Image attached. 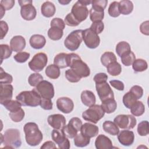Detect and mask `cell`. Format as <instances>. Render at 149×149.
I'll return each instance as SVG.
<instances>
[{"label": "cell", "instance_id": "1", "mask_svg": "<svg viewBox=\"0 0 149 149\" xmlns=\"http://www.w3.org/2000/svg\"><path fill=\"white\" fill-rule=\"evenodd\" d=\"M26 143L30 146H36L40 144L43 139L42 132L37 124L34 122H28L23 127Z\"/></svg>", "mask_w": 149, "mask_h": 149}, {"label": "cell", "instance_id": "2", "mask_svg": "<svg viewBox=\"0 0 149 149\" xmlns=\"http://www.w3.org/2000/svg\"><path fill=\"white\" fill-rule=\"evenodd\" d=\"M68 65L69 67L81 78L87 77L90 74L89 67L77 54H68Z\"/></svg>", "mask_w": 149, "mask_h": 149}, {"label": "cell", "instance_id": "3", "mask_svg": "<svg viewBox=\"0 0 149 149\" xmlns=\"http://www.w3.org/2000/svg\"><path fill=\"white\" fill-rule=\"evenodd\" d=\"M16 99L23 106L35 107L40 104L41 97L34 90L31 91H23L20 92Z\"/></svg>", "mask_w": 149, "mask_h": 149}, {"label": "cell", "instance_id": "4", "mask_svg": "<svg viewBox=\"0 0 149 149\" xmlns=\"http://www.w3.org/2000/svg\"><path fill=\"white\" fill-rule=\"evenodd\" d=\"M5 148H16L21 146L20 131L17 129H8L3 135V142Z\"/></svg>", "mask_w": 149, "mask_h": 149}, {"label": "cell", "instance_id": "5", "mask_svg": "<svg viewBox=\"0 0 149 149\" xmlns=\"http://www.w3.org/2000/svg\"><path fill=\"white\" fill-rule=\"evenodd\" d=\"M104 114L105 112L100 105L94 104L82 113V118L85 120L97 123L104 117Z\"/></svg>", "mask_w": 149, "mask_h": 149}, {"label": "cell", "instance_id": "6", "mask_svg": "<svg viewBox=\"0 0 149 149\" xmlns=\"http://www.w3.org/2000/svg\"><path fill=\"white\" fill-rule=\"evenodd\" d=\"M82 33L83 30H76L70 33L64 41L65 47L71 51L77 50L83 40Z\"/></svg>", "mask_w": 149, "mask_h": 149}, {"label": "cell", "instance_id": "7", "mask_svg": "<svg viewBox=\"0 0 149 149\" xmlns=\"http://www.w3.org/2000/svg\"><path fill=\"white\" fill-rule=\"evenodd\" d=\"M21 9L20 15L22 17L26 20H32L34 19L37 15V11L35 7L32 4L31 0L18 1Z\"/></svg>", "mask_w": 149, "mask_h": 149}, {"label": "cell", "instance_id": "8", "mask_svg": "<svg viewBox=\"0 0 149 149\" xmlns=\"http://www.w3.org/2000/svg\"><path fill=\"white\" fill-rule=\"evenodd\" d=\"M48 62L47 55L44 52H39L34 55L31 61L29 62L30 69L36 72H40L44 68Z\"/></svg>", "mask_w": 149, "mask_h": 149}, {"label": "cell", "instance_id": "9", "mask_svg": "<svg viewBox=\"0 0 149 149\" xmlns=\"http://www.w3.org/2000/svg\"><path fill=\"white\" fill-rule=\"evenodd\" d=\"M113 121L119 127L123 129H133L137 123L136 119L131 115H118L114 118Z\"/></svg>", "mask_w": 149, "mask_h": 149}, {"label": "cell", "instance_id": "10", "mask_svg": "<svg viewBox=\"0 0 149 149\" xmlns=\"http://www.w3.org/2000/svg\"><path fill=\"white\" fill-rule=\"evenodd\" d=\"M43 98L52 99L55 94L53 84L48 81L42 80L34 88Z\"/></svg>", "mask_w": 149, "mask_h": 149}, {"label": "cell", "instance_id": "11", "mask_svg": "<svg viewBox=\"0 0 149 149\" xmlns=\"http://www.w3.org/2000/svg\"><path fill=\"white\" fill-rule=\"evenodd\" d=\"M82 37L86 45L90 49L96 48L100 45V37L90 29H86L83 30Z\"/></svg>", "mask_w": 149, "mask_h": 149}, {"label": "cell", "instance_id": "12", "mask_svg": "<svg viewBox=\"0 0 149 149\" xmlns=\"http://www.w3.org/2000/svg\"><path fill=\"white\" fill-rule=\"evenodd\" d=\"M51 137L53 141L58 145L59 148L69 149L70 148V141L64 134L62 129H54L52 131Z\"/></svg>", "mask_w": 149, "mask_h": 149}, {"label": "cell", "instance_id": "13", "mask_svg": "<svg viewBox=\"0 0 149 149\" xmlns=\"http://www.w3.org/2000/svg\"><path fill=\"white\" fill-rule=\"evenodd\" d=\"M95 88L101 102L108 99L114 98L113 90L107 81L96 83Z\"/></svg>", "mask_w": 149, "mask_h": 149}, {"label": "cell", "instance_id": "14", "mask_svg": "<svg viewBox=\"0 0 149 149\" xmlns=\"http://www.w3.org/2000/svg\"><path fill=\"white\" fill-rule=\"evenodd\" d=\"M88 13V9L87 6L81 4L79 1H77L73 5L71 9V13L80 23L87 18Z\"/></svg>", "mask_w": 149, "mask_h": 149}, {"label": "cell", "instance_id": "15", "mask_svg": "<svg viewBox=\"0 0 149 149\" xmlns=\"http://www.w3.org/2000/svg\"><path fill=\"white\" fill-rule=\"evenodd\" d=\"M56 107L61 112L69 113L73 110L74 103L70 98L60 97L56 100Z\"/></svg>", "mask_w": 149, "mask_h": 149}, {"label": "cell", "instance_id": "16", "mask_svg": "<svg viewBox=\"0 0 149 149\" xmlns=\"http://www.w3.org/2000/svg\"><path fill=\"white\" fill-rule=\"evenodd\" d=\"M47 121L50 126L55 129H62L66 125L65 117L59 113L49 115Z\"/></svg>", "mask_w": 149, "mask_h": 149}, {"label": "cell", "instance_id": "17", "mask_svg": "<svg viewBox=\"0 0 149 149\" xmlns=\"http://www.w3.org/2000/svg\"><path fill=\"white\" fill-rule=\"evenodd\" d=\"M119 142L124 146H131L134 140V134L128 129H125L119 132L118 134Z\"/></svg>", "mask_w": 149, "mask_h": 149}, {"label": "cell", "instance_id": "18", "mask_svg": "<svg viewBox=\"0 0 149 149\" xmlns=\"http://www.w3.org/2000/svg\"><path fill=\"white\" fill-rule=\"evenodd\" d=\"M13 86L10 84H0V103L3 104L5 102L12 100L13 96Z\"/></svg>", "mask_w": 149, "mask_h": 149}, {"label": "cell", "instance_id": "19", "mask_svg": "<svg viewBox=\"0 0 149 149\" xmlns=\"http://www.w3.org/2000/svg\"><path fill=\"white\" fill-rule=\"evenodd\" d=\"M80 132L83 136L91 139L98 134L99 129L98 127L95 125L90 123H85L82 125Z\"/></svg>", "mask_w": 149, "mask_h": 149}, {"label": "cell", "instance_id": "20", "mask_svg": "<svg viewBox=\"0 0 149 149\" xmlns=\"http://www.w3.org/2000/svg\"><path fill=\"white\" fill-rule=\"evenodd\" d=\"M26 47L25 38L22 36H15L10 41V47L12 51L21 52Z\"/></svg>", "mask_w": 149, "mask_h": 149}, {"label": "cell", "instance_id": "21", "mask_svg": "<svg viewBox=\"0 0 149 149\" xmlns=\"http://www.w3.org/2000/svg\"><path fill=\"white\" fill-rule=\"evenodd\" d=\"M95 146L97 149H111L113 148L112 141L104 134H100L97 137Z\"/></svg>", "mask_w": 149, "mask_h": 149}, {"label": "cell", "instance_id": "22", "mask_svg": "<svg viewBox=\"0 0 149 149\" xmlns=\"http://www.w3.org/2000/svg\"><path fill=\"white\" fill-rule=\"evenodd\" d=\"M29 42L32 48L36 49L42 48L45 44L46 40L44 36L41 34H34L31 36Z\"/></svg>", "mask_w": 149, "mask_h": 149}, {"label": "cell", "instance_id": "23", "mask_svg": "<svg viewBox=\"0 0 149 149\" xmlns=\"http://www.w3.org/2000/svg\"><path fill=\"white\" fill-rule=\"evenodd\" d=\"M81 100L82 103L87 106L90 107L95 103V96L94 94L90 90H84L81 93Z\"/></svg>", "mask_w": 149, "mask_h": 149}, {"label": "cell", "instance_id": "24", "mask_svg": "<svg viewBox=\"0 0 149 149\" xmlns=\"http://www.w3.org/2000/svg\"><path fill=\"white\" fill-rule=\"evenodd\" d=\"M56 12V8L54 4L50 1H46L41 6V12L46 17L53 16Z\"/></svg>", "mask_w": 149, "mask_h": 149}, {"label": "cell", "instance_id": "25", "mask_svg": "<svg viewBox=\"0 0 149 149\" xmlns=\"http://www.w3.org/2000/svg\"><path fill=\"white\" fill-rule=\"evenodd\" d=\"M54 63L59 69L69 67L68 54L61 52L57 54L54 58Z\"/></svg>", "mask_w": 149, "mask_h": 149}, {"label": "cell", "instance_id": "26", "mask_svg": "<svg viewBox=\"0 0 149 149\" xmlns=\"http://www.w3.org/2000/svg\"><path fill=\"white\" fill-rule=\"evenodd\" d=\"M101 106L105 112L111 113L116 109L117 102L114 98H110L102 101Z\"/></svg>", "mask_w": 149, "mask_h": 149}, {"label": "cell", "instance_id": "27", "mask_svg": "<svg viewBox=\"0 0 149 149\" xmlns=\"http://www.w3.org/2000/svg\"><path fill=\"white\" fill-rule=\"evenodd\" d=\"M119 9L120 13L123 15L130 14L133 10V4L129 0H123L119 2Z\"/></svg>", "mask_w": 149, "mask_h": 149}, {"label": "cell", "instance_id": "28", "mask_svg": "<svg viewBox=\"0 0 149 149\" xmlns=\"http://www.w3.org/2000/svg\"><path fill=\"white\" fill-rule=\"evenodd\" d=\"M104 130L112 136H116L119 132L118 126L113 122L111 120H106L102 124Z\"/></svg>", "mask_w": 149, "mask_h": 149}, {"label": "cell", "instance_id": "29", "mask_svg": "<svg viewBox=\"0 0 149 149\" xmlns=\"http://www.w3.org/2000/svg\"><path fill=\"white\" fill-rule=\"evenodd\" d=\"M45 73L47 76L51 79H56L61 74L59 68L54 64L48 65L45 69Z\"/></svg>", "mask_w": 149, "mask_h": 149}, {"label": "cell", "instance_id": "30", "mask_svg": "<svg viewBox=\"0 0 149 149\" xmlns=\"http://www.w3.org/2000/svg\"><path fill=\"white\" fill-rule=\"evenodd\" d=\"M131 113L134 116H140L145 112V106L144 104L140 101L134 102L130 108Z\"/></svg>", "mask_w": 149, "mask_h": 149}, {"label": "cell", "instance_id": "31", "mask_svg": "<svg viewBox=\"0 0 149 149\" xmlns=\"http://www.w3.org/2000/svg\"><path fill=\"white\" fill-rule=\"evenodd\" d=\"M115 61H117V58L112 52H105L101 56V62L105 67H107L111 62Z\"/></svg>", "mask_w": 149, "mask_h": 149}, {"label": "cell", "instance_id": "32", "mask_svg": "<svg viewBox=\"0 0 149 149\" xmlns=\"http://www.w3.org/2000/svg\"><path fill=\"white\" fill-rule=\"evenodd\" d=\"M106 68L108 73L113 76H118L122 72V66L117 61L111 62Z\"/></svg>", "mask_w": 149, "mask_h": 149}, {"label": "cell", "instance_id": "33", "mask_svg": "<svg viewBox=\"0 0 149 149\" xmlns=\"http://www.w3.org/2000/svg\"><path fill=\"white\" fill-rule=\"evenodd\" d=\"M63 34V30L58 27H51L48 31V37L54 41H57L62 38Z\"/></svg>", "mask_w": 149, "mask_h": 149}, {"label": "cell", "instance_id": "34", "mask_svg": "<svg viewBox=\"0 0 149 149\" xmlns=\"http://www.w3.org/2000/svg\"><path fill=\"white\" fill-rule=\"evenodd\" d=\"M90 18L93 22L101 21L104 17V10L93 8L91 7L90 11Z\"/></svg>", "mask_w": 149, "mask_h": 149}, {"label": "cell", "instance_id": "35", "mask_svg": "<svg viewBox=\"0 0 149 149\" xmlns=\"http://www.w3.org/2000/svg\"><path fill=\"white\" fill-rule=\"evenodd\" d=\"M132 68L135 72H141L148 68L147 62L143 59H137L132 63Z\"/></svg>", "mask_w": 149, "mask_h": 149}, {"label": "cell", "instance_id": "36", "mask_svg": "<svg viewBox=\"0 0 149 149\" xmlns=\"http://www.w3.org/2000/svg\"><path fill=\"white\" fill-rule=\"evenodd\" d=\"M90 139L83 136L81 133L74 137V144L76 147H84L90 144Z\"/></svg>", "mask_w": 149, "mask_h": 149}, {"label": "cell", "instance_id": "37", "mask_svg": "<svg viewBox=\"0 0 149 149\" xmlns=\"http://www.w3.org/2000/svg\"><path fill=\"white\" fill-rule=\"evenodd\" d=\"M62 129L65 136L69 139H73L79 132L77 128L70 122H69L67 125H65Z\"/></svg>", "mask_w": 149, "mask_h": 149}, {"label": "cell", "instance_id": "38", "mask_svg": "<svg viewBox=\"0 0 149 149\" xmlns=\"http://www.w3.org/2000/svg\"><path fill=\"white\" fill-rule=\"evenodd\" d=\"M115 51L118 55L120 57L123 54L130 51L131 47L127 42L120 41L117 44L115 48Z\"/></svg>", "mask_w": 149, "mask_h": 149}, {"label": "cell", "instance_id": "39", "mask_svg": "<svg viewBox=\"0 0 149 149\" xmlns=\"http://www.w3.org/2000/svg\"><path fill=\"white\" fill-rule=\"evenodd\" d=\"M121 62L126 66H129L132 65L133 62L136 59V56L134 52L132 51H129L124 54H123L121 56Z\"/></svg>", "mask_w": 149, "mask_h": 149}, {"label": "cell", "instance_id": "40", "mask_svg": "<svg viewBox=\"0 0 149 149\" xmlns=\"http://www.w3.org/2000/svg\"><path fill=\"white\" fill-rule=\"evenodd\" d=\"M137 98L130 91L126 93L123 97L122 101L125 106L128 109H130L133 104L137 101Z\"/></svg>", "mask_w": 149, "mask_h": 149}, {"label": "cell", "instance_id": "41", "mask_svg": "<svg viewBox=\"0 0 149 149\" xmlns=\"http://www.w3.org/2000/svg\"><path fill=\"white\" fill-rule=\"evenodd\" d=\"M2 105L9 112H14L17 111L21 108V107L22 106L18 101L12 100H10L5 102Z\"/></svg>", "mask_w": 149, "mask_h": 149}, {"label": "cell", "instance_id": "42", "mask_svg": "<svg viewBox=\"0 0 149 149\" xmlns=\"http://www.w3.org/2000/svg\"><path fill=\"white\" fill-rule=\"evenodd\" d=\"M9 117L14 122H20L24 118L25 113L24 110L21 108L17 111L10 112L9 113Z\"/></svg>", "mask_w": 149, "mask_h": 149}, {"label": "cell", "instance_id": "43", "mask_svg": "<svg viewBox=\"0 0 149 149\" xmlns=\"http://www.w3.org/2000/svg\"><path fill=\"white\" fill-rule=\"evenodd\" d=\"M108 12L109 15L111 17H118L120 14L119 9V2L116 1H113L111 3L108 8Z\"/></svg>", "mask_w": 149, "mask_h": 149}, {"label": "cell", "instance_id": "44", "mask_svg": "<svg viewBox=\"0 0 149 149\" xmlns=\"http://www.w3.org/2000/svg\"><path fill=\"white\" fill-rule=\"evenodd\" d=\"M65 77L66 79L71 83H77L79 82L81 77L79 76L75 72H74L72 69H69L65 71Z\"/></svg>", "mask_w": 149, "mask_h": 149}, {"label": "cell", "instance_id": "45", "mask_svg": "<svg viewBox=\"0 0 149 149\" xmlns=\"http://www.w3.org/2000/svg\"><path fill=\"white\" fill-rule=\"evenodd\" d=\"M42 80H43V77L41 74L38 73L31 74L28 78L29 84L32 87H36Z\"/></svg>", "mask_w": 149, "mask_h": 149}, {"label": "cell", "instance_id": "46", "mask_svg": "<svg viewBox=\"0 0 149 149\" xmlns=\"http://www.w3.org/2000/svg\"><path fill=\"white\" fill-rule=\"evenodd\" d=\"M1 63L3 59H8L12 54V50L10 47L7 44H1Z\"/></svg>", "mask_w": 149, "mask_h": 149}, {"label": "cell", "instance_id": "47", "mask_svg": "<svg viewBox=\"0 0 149 149\" xmlns=\"http://www.w3.org/2000/svg\"><path fill=\"white\" fill-rule=\"evenodd\" d=\"M137 133L141 136H146L148 134V122L143 120L140 122L137 126Z\"/></svg>", "mask_w": 149, "mask_h": 149}, {"label": "cell", "instance_id": "48", "mask_svg": "<svg viewBox=\"0 0 149 149\" xmlns=\"http://www.w3.org/2000/svg\"><path fill=\"white\" fill-rule=\"evenodd\" d=\"M13 81L12 76L5 72L2 68H0V83L1 84H10Z\"/></svg>", "mask_w": 149, "mask_h": 149}, {"label": "cell", "instance_id": "49", "mask_svg": "<svg viewBox=\"0 0 149 149\" xmlns=\"http://www.w3.org/2000/svg\"><path fill=\"white\" fill-rule=\"evenodd\" d=\"M30 53L21 51L15 55L13 58L18 63H24L28 60V59L30 58Z\"/></svg>", "mask_w": 149, "mask_h": 149}, {"label": "cell", "instance_id": "50", "mask_svg": "<svg viewBox=\"0 0 149 149\" xmlns=\"http://www.w3.org/2000/svg\"><path fill=\"white\" fill-rule=\"evenodd\" d=\"M93 31L98 34L102 32L104 29V24L102 21H97L93 22L90 27L89 28Z\"/></svg>", "mask_w": 149, "mask_h": 149}, {"label": "cell", "instance_id": "51", "mask_svg": "<svg viewBox=\"0 0 149 149\" xmlns=\"http://www.w3.org/2000/svg\"><path fill=\"white\" fill-rule=\"evenodd\" d=\"M64 22L65 23V24H66L69 26H71V27L77 26L80 23L79 21H77L74 18V17L73 16V15L71 13H68L66 16Z\"/></svg>", "mask_w": 149, "mask_h": 149}, {"label": "cell", "instance_id": "52", "mask_svg": "<svg viewBox=\"0 0 149 149\" xmlns=\"http://www.w3.org/2000/svg\"><path fill=\"white\" fill-rule=\"evenodd\" d=\"M107 0H93L91 2L92 8L104 10L107 5Z\"/></svg>", "mask_w": 149, "mask_h": 149}, {"label": "cell", "instance_id": "53", "mask_svg": "<svg viewBox=\"0 0 149 149\" xmlns=\"http://www.w3.org/2000/svg\"><path fill=\"white\" fill-rule=\"evenodd\" d=\"M129 91L131 92L136 97L137 100L141 98L143 95V88L141 86L138 85H135L132 86Z\"/></svg>", "mask_w": 149, "mask_h": 149}, {"label": "cell", "instance_id": "54", "mask_svg": "<svg viewBox=\"0 0 149 149\" xmlns=\"http://www.w3.org/2000/svg\"><path fill=\"white\" fill-rule=\"evenodd\" d=\"M50 26L51 27H58L63 30L65 28V23L62 19L59 17H55L51 21Z\"/></svg>", "mask_w": 149, "mask_h": 149}, {"label": "cell", "instance_id": "55", "mask_svg": "<svg viewBox=\"0 0 149 149\" xmlns=\"http://www.w3.org/2000/svg\"><path fill=\"white\" fill-rule=\"evenodd\" d=\"M40 105L41 108L45 110H51L52 109L53 103L51 101V99L41 98Z\"/></svg>", "mask_w": 149, "mask_h": 149}, {"label": "cell", "instance_id": "56", "mask_svg": "<svg viewBox=\"0 0 149 149\" xmlns=\"http://www.w3.org/2000/svg\"><path fill=\"white\" fill-rule=\"evenodd\" d=\"M108 78V75L105 73H98L94 76L93 80L96 84V83L105 82L107 81Z\"/></svg>", "mask_w": 149, "mask_h": 149}, {"label": "cell", "instance_id": "57", "mask_svg": "<svg viewBox=\"0 0 149 149\" xmlns=\"http://www.w3.org/2000/svg\"><path fill=\"white\" fill-rule=\"evenodd\" d=\"M109 84L112 87L118 90L123 91L124 90L125 86L122 81L118 80H112L109 81Z\"/></svg>", "mask_w": 149, "mask_h": 149}, {"label": "cell", "instance_id": "58", "mask_svg": "<svg viewBox=\"0 0 149 149\" xmlns=\"http://www.w3.org/2000/svg\"><path fill=\"white\" fill-rule=\"evenodd\" d=\"M0 30H1V40L3 39L6 35L9 27L7 23L3 20L0 21Z\"/></svg>", "mask_w": 149, "mask_h": 149}, {"label": "cell", "instance_id": "59", "mask_svg": "<svg viewBox=\"0 0 149 149\" xmlns=\"http://www.w3.org/2000/svg\"><path fill=\"white\" fill-rule=\"evenodd\" d=\"M15 5V1L13 0H2L0 2V6H2L6 10L11 9Z\"/></svg>", "mask_w": 149, "mask_h": 149}, {"label": "cell", "instance_id": "60", "mask_svg": "<svg viewBox=\"0 0 149 149\" xmlns=\"http://www.w3.org/2000/svg\"><path fill=\"white\" fill-rule=\"evenodd\" d=\"M148 20L143 22L140 26V30L141 33L144 35L148 36L149 31H148Z\"/></svg>", "mask_w": 149, "mask_h": 149}, {"label": "cell", "instance_id": "61", "mask_svg": "<svg viewBox=\"0 0 149 149\" xmlns=\"http://www.w3.org/2000/svg\"><path fill=\"white\" fill-rule=\"evenodd\" d=\"M41 149H47V148H56V147L54 142L52 141H47L43 143V144L40 147Z\"/></svg>", "mask_w": 149, "mask_h": 149}, {"label": "cell", "instance_id": "62", "mask_svg": "<svg viewBox=\"0 0 149 149\" xmlns=\"http://www.w3.org/2000/svg\"><path fill=\"white\" fill-rule=\"evenodd\" d=\"M79 1L81 4H83L84 6H87L90 5L92 2V1H90V0H79Z\"/></svg>", "mask_w": 149, "mask_h": 149}, {"label": "cell", "instance_id": "63", "mask_svg": "<svg viewBox=\"0 0 149 149\" xmlns=\"http://www.w3.org/2000/svg\"><path fill=\"white\" fill-rule=\"evenodd\" d=\"M71 2V0H61V1H58V2L63 5H68L69 3H70Z\"/></svg>", "mask_w": 149, "mask_h": 149}, {"label": "cell", "instance_id": "64", "mask_svg": "<svg viewBox=\"0 0 149 149\" xmlns=\"http://www.w3.org/2000/svg\"><path fill=\"white\" fill-rule=\"evenodd\" d=\"M0 9H1V18L3 17V15L5 13V10L3 9V8L1 6H0Z\"/></svg>", "mask_w": 149, "mask_h": 149}]
</instances>
